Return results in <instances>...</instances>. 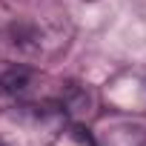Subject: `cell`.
<instances>
[{
    "label": "cell",
    "instance_id": "obj_1",
    "mask_svg": "<svg viewBox=\"0 0 146 146\" xmlns=\"http://www.w3.org/2000/svg\"><path fill=\"white\" fill-rule=\"evenodd\" d=\"M26 86H29V69L23 66H12L0 75V92H6V95H17Z\"/></svg>",
    "mask_w": 146,
    "mask_h": 146
}]
</instances>
